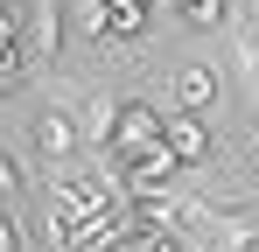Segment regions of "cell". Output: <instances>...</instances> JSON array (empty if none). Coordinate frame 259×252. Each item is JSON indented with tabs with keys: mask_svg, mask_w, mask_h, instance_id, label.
Instances as JSON below:
<instances>
[{
	"mask_svg": "<svg viewBox=\"0 0 259 252\" xmlns=\"http://www.w3.org/2000/svg\"><path fill=\"white\" fill-rule=\"evenodd\" d=\"M63 35H70L63 0H21V56H28V70H56L63 63Z\"/></svg>",
	"mask_w": 259,
	"mask_h": 252,
	"instance_id": "6da1fadb",
	"label": "cell"
},
{
	"mask_svg": "<svg viewBox=\"0 0 259 252\" xmlns=\"http://www.w3.org/2000/svg\"><path fill=\"white\" fill-rule=\"evenodd\" d=\"M147 147H161V112H154L147 98H119V119H112V140H105L98 161L119 168V161H133V154H147Z\"/></svg>",
	"mask_w": 259,
	"mask_h": 252,
	"instance_id": "7a4b0ae2",
	"label": "cell"
},
{
	"mask_svg": "<svg viewBox=\"0 0 259 252\" xmlns=\"http://www.w3.org/2000/svg\"><path fill=\"white\" fill-rule=\"evenodd\" d=\"M28 147H35L49 168L77 161V154H84V133H77V119H70V105H42V112L28 119Z\"/></svg>",
	"mask_w": 259,
	"mask_h": 252,
	"instance_id": "3957f363",
	"label": "cell"
},
{
	"mask_svg": "<svg viewBox=\"0 0 259 252\" xmlns=\"http://www.w3.org/2000/svg\"><path fill=\"white\" fill-rule=\"evenodd\" d=\"M168 98H175V112L210 119V112H217V98H224V70H217V63H175Z\"/></svg>",
	"mask_w": 259,
	"mask_h": 252,
	"instance_id": "277c9868",
	"label": "cell"
},
{
	"mask_svg": "<svg viewBox=\"0 0 259 252\" xmlns=\"http://www.w3.org/2000/svg\"><path fill=\"white\" fill-rule=\"evenodd\" d=\"M70 119H77V133H84V147H91V154H105L112 119H119V98H112L105 84H91V91H77V98H70Z\"/></svg>",
	"mask_w": 259,
	"mask_h": 252,
	"instance_id": "5b68a950",
	"label": "cell"
},
{
	"mask_svg": "<svg viewBox=\"0 0 259 252\" xmlns=\"http://www.w3.org/2000/svg\"><path fill=\"white\" fill-rule=\"evenodd\" d=\"M161 147H168L182 168H203L217 140H210V126L196 119V112H161Z\"/></svg>",
	"mask_w": 259,
	"mask_h": 252,
	"instance_id": "8992f818",
	"label": "cell"
},
{
	"mask_svg": "<svg viewBox=\"0 0 259 252\" xmlns=\"http://www.w3.org/2000/svg\"><path fill=\"white\" fill-rule=\"evenodd\" d=\"M154 35V7H133V0H105V42L133 49V42Z\"/></svg>",
	"mask_w": 259,
	"mask_h": 252,
	"instance_id": "52a82bcc",
	"label": "cell"
},
{
	"mask_svg": "<svg viewBox=\"0 0 259 252\" xmlns=\"http://www.w3.org/2000/svg\"><path fill=\"white\" fill-rule=\"evenodd\" d=\"M63 21H70V35L84 42L91 56L112 49V42H105V0H63Z\"/></svg>",
	"mask_w": 259,
	"mask_h": 252,
	"instance_id": "ba28073f",
	"label": "cell"
},
{
	"mask_svg": "<svg viewBox=\"0 0 259 252\" xmlns=\"http://www.w3.org/2000/svg\"><path fill=\"white\" fill-rule=\"evenodd\" d=\"M168 7H175V21H182L189 35H217V28L231 21V7H224V0H168Z\"/></svg>",
	"mask_w": 259,
	"mask_h": 252,
	"instance_id": "9c48e42d",
	"label": "cell"
},
{
	"mask_svg": "<svg viewBox=\"0 0 259 252\" xmlns=\"http://www.w3.org/2000/svg\"><path fill=\"white\" fill-rule=\"evenodd\" d=\"M0 210H14L21 224H35V203H28V175L14 168V154L0 147Z\"/></svg>",
	"mask_w": 259,
	"mask_h": 252,
	"instance_id": "30bf717a",
	"label": "cell"
},
{
	"mask_svg": "<svg viewBox=\"0 0 259 252\" xmlns=\"http://www.w3.org/2000/svg\"><path fill=\"white\" fill-rule=\"evenodd\" d=\"M112 252H189V245H182V231H140V224H119Z\"/></svg>",
	"mask_w": 259,
	"mask_h": 252,
	"instance_id": "8fae6325",
	"label": "cell"
},
{
	"mask_svg": "<svg viewBox=\"0 0 259 252\" xmlns=\"http://www.w3.org/2000/svg\"><path fill=\"white\" fill-rule=\"evenodd\" d=\"M238 77H245V98H252V112H259V42L252 35H238Z\"/></svg>",
	"mask_w": 259,
	"mask_h": 252,
	"instance_id": "7c38bea8",
	"label": "cell"
},
{
	"mask_svg": "<svg viewBox=\"0 0 259 252\" xmlns=\"http://www.w3.org/2000/svg\"><path fill=\"white\" fill-rule=\"evenodd\" d=\"M14 91H28V56H7L0 49V98H14Z\"/></svg>",
	"mask_w": 259,
	"mask_h": 252,
	"instance_id": "4fadbf2b",
	"label": "cell"
},
{
	"mask_svg": "<svg viewBox=\"0 0 259 252\" xmlns=\"http://www.w3.org/2000/svg\"><path fill=\"white\" fill-rule=\"evenodd\" d=\"M224 7H231V21H238V14H245V0H224Z\"/></svg>",
	"mask_w": 259,
	"mask_h": 252,
	"instance_id": "5bb4252c",
	"label": "cell"
},
{
	"mask_svg": "<svg viewBox=\"0 0 259 252\" xmlns=\"http://www.w3.org/2000/svg\"><path fill=\"white\" fill-rule=\"evenodd\" d=\"M133 7H161V0H133Z\"/></svg>",
	"mask_w": 259,
	"mask_h": 252,
	"instance_id": "9a60e30c",
	"label": "cell"
},
{
	"mask_svg": "<svg viewBox=\"0 0 259 252\" xmlns=\"http://www.w3.org/2000/svg\"><path fill=\"white\" fill-rule=\"evenodd\" d=\"M245 14H259V0H245Z\"/></svg>",
	"mask_w": 259,
	"mask_h": 252,
	"instance_id": "2e32d148",
	"label": "cell"
}]
</instances>
